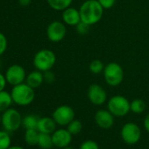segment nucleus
Returning <instances> with one entry per match:
<instances>
[{
	"mask_svg": "<svg viewBox=\"0 0 149 149\" xmlns=\"http://www.w3.org/2000/svg\"><path fill=\"white\" fill-rule=\"evenodd\" d=\"M40 132L37 129H26L24 139L26 143L28 146H36L38 145V139H39Z\"/></svg>",
	"mask_w": 149,
	"mask_h": 149,
	"instance_id": "a211bd4d",
	"label": "nucleus"
},
{
	"mask_svg": "<svg viewBox=\"0 0 149 149\" xmlns=\"http://www.w3.org/2000/svg\"><path fill=\"white\" fill-rule=\"evenodd\" d=\"M130 109H131V111L136 114H139V113H142L146 110V104L141 99H134L130 104Z\"/></svg>",
	"mask_w": 149,
	"mask_h": 149,
	"instance_id": "5701e85b",
	"label": "nucleus"
},
{
	"mask_svg": "<svg viewBox=\"0 0 149 149\" xmlns=\"http://www.w3.org/2000/svg\"><path fill=\"white\" fill-rule=\"evenodd\" d=\"M73 0H47L49 6L55 11H64L68 8Z\"/></svg>",
	"mask_w": 149,
	"mask_h": 149,
	"instance_id": "6ab92c4d",
	"label": "nucleus"
},
{
	"mask_svg": "<svg viewBox=\"0 0 149 149\" xmlns=\"http://www.w3.org/2000/svg\"><path fill=\"white\" fill-rule=\"evenodd\" d=\"M0 124H1V115H0Z\"/></svg>",
	"mask_w": 149,
	"mask_h": 149,
	"instance_id": "e433bc0d",
	"label": "nucleus"
},
{
	"mask_svg": "<svg viewBox=\"0 0 149 149\" xmlns=\"http://www.w3.org/2000/svg\"><path fill=\"white\" fill-rule=\"evenodd\" d=\"M12 146V139L9 132L0 131V149H8Z\"/></svg>",
	"mask_w": 149,
	"mask_h": 149,
	"instance_id": "4be33fe9",
	"label": "nucleus"
},
{
	"mask_svg": "<svg viewBox=\"0 0 149 149\" xmlns=\"http://www.w3.org/2000/svg\"><path fill=\"white\" fill-rule=\"evenodd\" d=\"M81 21L92 26L99 22L104 13V8L97 0H86L79 9Z\"/></svg>",
	"mask_w": 149,
	"mask_h": 149,
	"instance_id": "f257e3e1",
	"label": "nucleus"
},
{
	"mask_svg": "<svg viewBox=\"0 0 149 149\" xmlns=\"http://www.w3.org/2000/svg\"><path fill=\"white\" fill-rule=\"evenodd\" d=\"M6 77H4L3 74L0 73V91H2L5 90L6 88Z\"/></svg>",
	"mask_w": 149,
	"mask_h": 149,
	"instance_id": "7c9ffc66",
	"label": "nucleus"
},
{
	"mask_svg": "<svg viewBox=\"0 0 149 149\" xmlns=\"http://www.w3.org/2000/svg\"><path fill=\"white\" fill-rule=\"evenodd\" d=\"M83 129V125L80 120L74 119L68 125V131L72 134V135H76L81 132Z\"/></svg>",
	"mask_w": 149,
	"mask_h": 149,
	"instance_id": "b1692460",
	"label": "nucleus"
},
{
	"mask_svg": "<svg viewBox=\"0 0 149 149\" xmlns=\"http://www.w3.org/2000/svg\"><path fill=\"white\" fill-rule=\"evenodd\" d=\"M144 127L149 132V113L145 117V119H144Z\"/></svg>",
	"mask_w": 149,
	"mask_h": 149,
	"instance_id": "2f4dec72",
	"label": "nucleus"
},
{
	"mask_svg": "<svg viewBox=\"0 0 149 149\" xmlns=\"http://www.w3.org/2000/svg\"><path fill=\"white\" fill-rule=\"evenodd\" d=\"M13 101L19 106H26L33 103L35 97L34 89L27 84H20L13 86L11 92Z\"/></svg>",
	"mask_w": 149,
	"mask_h": 149,
	"instance_id": "f03ea898",
	"label": "nucleus"
},
{
	"mask_svg": "<svg viewBox=\"0 0 149 149\" xmlns=\"http://www.w3.org/2000/svg\"><path fill=\"white\" fill-rule=\"evenodd\" d=\"M130 102L123 96H114L108 101V111L114 117H124L131 111Z\"/></svg>",
	"mask_w": 149,
	"mask_h": 149,
	"instance_id": "423d86ee",
	"label": "nucleus"
},
{
	"mask_svg": "<svg viewBox=\"0 0 149 149\" xmlns=\"http://www.w3.org/2000/svg\"><path fill=\"white\" fill-rule=\"evenodd\" d=\"M22 119L23 118L18 110L9 108L1 115V125L6 131L13 132L22 125Z\"/></svg>",
	"mask_w": 149,
	"mask_h": 149,
	"instance_id": "7ed1b4c3",
	"label": "nucleus"
},
{
	"mask_svg": "<svg viewBox=\"0 0 149 149\" xmlns=\"http://www.w3.org/2000/svg\"><path fill=\"white\" fill-rule=\"evenodd\" d=\"M56 125L57 124L53 118L43 117L39 119L37 130L39 131V132L41 133L52 134L56 130Z\"/></svg>",
	"mask_w": 149,
	"mask_h": 149,
	"instance_id": "2eb2a0df",
	"label": "nucleus"
},
{
	"mask_svg": "<svg viewBox=\"0 0 149 149\" xmlns=\"http://www.w3.org/2000/svg\"><path fill=\"white\" fill-rule=\"evenodd\" d=\"M63 149H74V148H72V147H70V146H67V147H65V148H63Z\"/></svg>",
	"mask_w": 149,
	"mask_h": 149,
	"instance_id": "f704fd0d",
	"label": "nucleus"
},
{
	"mask_svg": "<svg viewBox=\"0 0 149 149\" xmlns=\"http://www.w3.org/2000/svg\"><path fill=\"white\" fill-rule=\"evenodd\" d=\"M52 118L57 125L61 126L68 125L74 119V111L68 105H61L54 110Z\"/></svg>",
	"mask_w": 149,
	"mask_h": 149,
	"instance_id": "6e6552de",
	"label": "nucleus"
},
{
	"mask_svg": "<svg viewBox=\"0 0 149 149\" xmlns=\"http://www.w3.org/2000/svg\"><path fill=\"white\" fill-rule=\"evenodd\" d=\"M7 48V40L2 33H0V55L3 54Z\"/></svg>",
	"mask_w": 149,
	"mask_h": 149,
	"instance_id": "cd10ccee",
	"label": "nucleus"
},
{
	"mask_svg": "<svg viewBox=\"0 0 149 149\" xmlns=\"http://www.w3.org/2000/svg\"><path fill=\"white\" fill-rule=\"evenodd\" d=\"M79 149H99V146L96 141L89 139V140L84 141L81 144Z\"/></svg>",
	"mask_w": 149,
	"mask_h": 149,
	"instance_id": "a878e982",
	"label": "nucleus"
},
{
	"mask_svg": "<svg viewBox=\"0 0 149 149\" xmlns=\"http://www.w3.org/2000/svg\"><path fill=\"white\" fill-rule=\"evenodd\" d=\"M90 25L83 22V21H80L77 26H76V29H77V32L79 33V34H86L88 33V32L90 31Z\"/></svg>",
	"mask_w": 149,
	"mask_h": 149,
	"instance_id": "bb28decb",
	"label": "nucleus"
},
{
	"mask_svg": "<svg viewBox=\"0 0 149 149\" xmlns=\"http://www.w3.org/2000/svg\"><path fill=\"white\" fill-rule=\"evenodd\" d=\"M13 103L11 93L6 91L5 90L0 91V112H4L9 108H11Z\"/></svg>",
	"mask_w": 149,
	"mask_h": 149,
	"instance_id": "f3484780",
	"label": "nucleus"
},
{
	"mask_svg": "<svg viewBox=\"0 0 149 149\" xmlns=\"http://www.w3.org/2000/svg\"><path fill=\"white\" fill-rule=\"evenodd\" d=\"M89 69L92 74H100L102 72H104V65L103 63V61H99V60H94L90 63L89 66Z\"/></svg>",
	"mask_w": 149,
	"mask_h": 149,
	"instance_id": "393cba45",
	"label": "nucleus"
},
{
	"mask_svg": "<svg viewBox=\"0 0 149 149\" xmlns=\"http://www.w3.org/2000/svg\"><path fill=\"white\" fill-rule=\"evenodd\" d=\"M88 98L95 105H102L106 102L107 93L98 84H91L88 89Z\"/></svg>",
	"mask_w": 149,
	"mask_h": 149,
	"instance_id": "9b49d317",
	"label": "nucleus"
},
{
	"mask_svg": "<svg viewBox=\"0 0 149 149\" xmlns=\"http://www.w3.org/2000/svg\"><path fill=\"white\" fill-rule=\"evenodd\" d=\"M26 71L23 67L18 64L12 65L8 68L6 73V82L13 85H18L23 84L26 79Z\"/></svg>",
	"mask_w": 149,
	"mask_h": 149,
	"instance_id": "1a4fd4ad",
	"label": "nucleus"
},
{
	"mask_svg": "<svg viewBox=\"0 0 149 149\" xmlns=\"http://www.w3.org/2000/svg\"><path fill=\"white\" fill-rule=\"evenodd\" d=\"M52 139L54 146L65 148L70 145L72 141V134L68 129H58L52 133Z\"/></svg>",
	"mask_w": 149,
	"mask_h": 149,
	"instance_id": "f8f14e48",
	"label": "nucleus"
},
{
	"mask_svg": "<svg viewBox=\"0 0 149 149\" xmlns=\"http://www.w3.org/2000/svg\"><path fill=\"white\" fill-rule=\"evenodd\" d=\"M1 65H2V62H1V60H0V68H1Z\"/></svg>",
	"mask_w": 149,
	"mask_h": 149,
	"instance_id": "c9c22d12",
	"label": "nucleus"
},
{
	"mask_svg": "<svg viewBox=\"0 0 149 149\" xmlns=\"http://www.w3.org/2000/svg\"><path fill=\"white\" fill-rule=\"evenodd\" d=\"M31 1L32 0H19V3L22 6H27L28 5L31 4Z\"/></svg>",
	"mask_w": 149,
	"mask_h": 149,
	"instance_id": "473e14b6",
	"label": "nucleus"
},
{
	"mask_svg": "<svg viewBox=\"0 0 149 149\" xmlns=\"http://www.w3.org/2000/svg\"><path fill=\"white\" fill-rule=\"evenodd\" d=\"M8 149H25V148L19 146H11Z\"/></svg>",
	"mask_w": 149,
	"mask_h": 149,
	"instance_id": "72a5a7b5",
	"label": "nucleus"
},
{
	"mask_svg": "<svg viewBox=\"0 0 149 149\" xmlns=\"http://www.w3.org/2000/svg\"><path fill=\"white\" fill-rule=\"evenodd\" d=\"M96 124L103 129H109L114 124V116L106 110H99L95 114Z\"/></svg>",
	"mask_w": 149,
	"mask_h": 149,
	"instance_id": "ddd939ff",
	"label": "nucleus"
},
{
	"mask_svg": "<svg viewBox=\"0 0 149 149\" xmlns=\"http://www.w3.org/2000/svg\"><path fill=\"white\" fill-rule=\"evenodd\" d=\"M121 137L125 143L128 145H134L140 139L141 130L139 126L134 123H126L121 129Z\"/></svg>",
	"mask_w": 149,
	"mask_h": 149,
	"instance_id": "0eeeda50",
	"label": "nucleus"
},
{
	"mask_svg": "<svg viewBox=\"0 0 149 149\" xmlns=\"http://www.w3.org/2000/svg\"><path fill=\"white\" fill-rule=\"evenodd\" d=\"M39 119L40 118L35 115H33V114L26 115L22 119V125L26 128V129H37Z\"/></svg>",
	"mask_w": 149,
	"mask_h": 149,
	"instance_id": "412c9836",
	"label": "nucleus"
},
{
	"mask_svg": "<svg viewBox=\"0 0 149 149\" xmlns=\"http://www.w3.org/2000/svg\"><path fill=\"white\" fill-rule=\"evenodd\" d=\"M43 77H44V81L46 83H47V84H52L55 80L54 74L52 71H50V70L43 72Z\"/></svg>",
	"mask_w": 149,
	"mask_h": 149,
	"instance_id": "c85d7f7f",
	"label": "nucleus"
},
{
	"mask_svg": "<svg viewBox=\"0 0 149 149\" xmlns=\"http://www.w3.org/2000/svg\"><path fill=\"white\" fill-rule=\"evenodd\" d=\"M66 35V26L62 22L53 21L47 29V36L52 42H59L64 39Z\"/></svg>",
	"mask_w": 149,
	"mask_h": 149,
	"instance_id": "9d476101",
	"label": "nucleus"
},
{
	"mask_svg": "<svg viewBox=\"0 0 149 149\" xmlns=\"http://www.w3.org/2000/svg\"><path fill=\"white\" fill-rule=\"evenodd\" d=\"M97 1L104 9H111L114 6L116 0H97Z\"/></svg>",
	"mask_w": 149,
	"mask_h": 149,
	"instance_id": "c756f323",
	"label": "nucleus"
},
{
	"mask_svg": "<svg viewBox=\"0 0 149 149\" xmlns=\"http://www.w3.org/2000/svg\"><path fill=\"white\" fill-rule=\"evenodd\" d=\"M104 77L106 84L116 87L119 85L124 79V71L122 67L117 62H110L104 67Z\"/></svg>",
	"mask_w": 149,
	"mask_h": 149,
	"instance_id": "39448f33",
	"label": "nucleus"
},
{
	"mask_svg": "<svg viewBox=\"0 0 149 149\" xmlns=\"http://www.w3.org/2000/svg\"><path fill=\"white\" fill-rule=\"evenodd\" d=\"M38 146L42 149H50V148H52L53 146H54L53 139H52V134L40 132L39 139H38Z\"/></svg>",
	"mask_w": 149,
	"mask_h": 149,
	"instance_id": "aec40b11",
	"label": "nucleus"
},
{
	"mask_svg": "<svg viewBox=\"0 0 149 149\" xmlns=\"http://www.w3.org/2000/svg\"><path fill=\"white\" fill-rule=\"evenodd\" d=\"M56 62V56L54 53L49 49H42L40 50L33 58L34 67L41 71L45 72L50 70Z\"/></svg>",
	"mask_w": 149,
	"mask_h": 149,
	"instance_id": "20e7f679",
	"label": "nucleus"
},
{
	"mask_svg": "<svg viewBox=\"0 0 149 149\" xmlns=\"http://www.w3.org/2000/svg\"><path fill=\"white\" fill-rule=\"evenodd\" d=\"M62 19L65 24L76 26L81 21V16L78 10L73 7H68L63 11Z\"/></svg>",
	"mask_w": 149,
	"mask_h": 149,
	"instance_id": "4468645a",
	"label": "nucleus"
},
{
	"mask_svg": "<svg viewBox=\"0 0 149 149\" xmlns=\"http://www.w3.org/2000/svg\"><path fill=\"white\" fill-rule=\"evenodd\" d=\"M26 84L33 89L39 88L44 82L43 73L38 69L33 71L26 77Z\"/></svg>",
	"mask_w": 149,
	"mask_h": 149,
	"instance_id": "dca6fc26",
	"label": "nucleus"
}]
</instances>
